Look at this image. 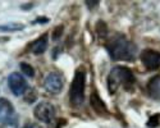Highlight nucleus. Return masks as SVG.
Instances as JSON below:
<instances>
[{"mask_svg": "<svg viewBox=\"0 0 160 128\" xmlns=\"http://www.w3.org/2000/svg\"><path fill=\"white\" fill-rule=\"evenodd\" d=\"M108 53L114 60H133L137 54L136 45L122 35L115 36L106 44Z\"/></svg>", "mask_w": 160, "mask_h": 128, "instance_id": "f257e3e1", "label": "nucleus"}, {"mask_svg": "<svg viewBox=\"0 0 160 128\" xmlns=\"http://www.w3.org/2000/svg\"><path fill=\"white\" fill-rule=\"evenodd\" d=\"M135 86V76L133 72L124 66H115L112 68L108 76V90L110 94H115L119 87L131 90Z\"/></svg>", "mask_w": 160, "mask_h": 128, "instance_id": "f03ea898", "label": "nucleus"}, {"mask_svg": "<svg viewBox=\"0 0 160 128\" xmlns=\"http://www.w3.org/2000/svg\"><path fill=\"white\" fill-rule=\"evenodd\" d=\"M85 86H86V72L83 68H78L76 71L72 85L69 87V101L72 106L78 108L83 104Z\"/></svg>", "mask_w": 160, "mask_h": 128, "instance_id": "7ed1b4c3", "label": "nucleus"}, {"mask_svg": "<svg viewBox=\"0 0 160 128\" xmlns=\"http://www.w3.org/2000/svg\"><path fill=\"white\" fill-rule=\"evenodd\" d=\"M17 114L10 102L2 97L0 99V124H7L16 127L17 126Z\"/></svg>", "mask_w": 160, "mask_h": 128, "instance_id": "20e7f679", "label": "nucleus"}, {"mask_svg": "<svg viewBox=\"0 0 160 128\" xmlns=\"http://www.w3.org/2000/svg\"><path fill=\"white\" fill-rule=\"evenodd\" d=\"M33 114L37 121L44 123H51L55 117V108L48 101H41L35 106Z\"/></svg>", "mask_w": 160, "mask_h": 128, "instance_id": "39448f33", "label": "nucleus"}, {"mask_svg": "<svg viewBox=\"0 0 160 128\" xmlns=\"http://www.w3.org/2000/svg\"><path fill=\"white\" fill-rule=\"evenodd\" d=\"M64 86V78L59 72H50L44 81V87L50 94H59Z\"/></svg>", "mask_w": 160, "mask_h": 128, "instance_id": "423d86ee", "label": "nucleus"}, {"mask_svg": "<svg viewBox=\"0 0 160 128\" xmlns=\"http://www.w3.org/2000/svg\"><path fill=\"white\" fill-rule=\"evenodd\" d=\"M8 86L14 96H21L27 91V81H26L24 77L18 72L12 73L8 77Z\"/></svg>", "mask_w": 160, "mask_h": 128, "instance_id": "0eeeda50", "label": "nucleus"}, {"mask_svg": "<svg viewBox=\"0 0 160 128\" xmlns=\"http://www.w3.org/2000/svg\"><path fill=\"white\" fill-rule=\"evenodd\" d=\"M141 62L146 69L156 71L160 68V53L152 49H146L141 53Z\"/></svg>", "mask_w": 160, "mask_h": 128, "instance_id": "6e6552de", "label": "nucleus"}, {"mask_svg": "<svg viewBox=\"0 0 160 128\" xmlns=\"http://www.w3.org/2000/svg\"><path fill=\"white\" fill-rule=\"evenodd\" d=\"M48 44H49V36H48V33H44L40 37H37L36 40L30 45V51L33 53L35 55L44 54L46 51V49H48Z\"/></svg>", "mask_w": 160, "mask_h": 128, "instance_id": "1a4fd4ad", "label": "nucleus"}, {"mask_svg": "<svg viewBox=\"0 0 160 128\" xmlns=\"http://www.w3.org/2000/svg\"><path fill=\"white\" fill-rule=\"evenodd\" d=\"M90 104H91V108L94 109L99 115L108 114V108H106L104 100L100 97V95L98 94V91H94V92L91 94V97H90Z\"/></svg>", "mask_w": 160, "mask_h": 128, "instance_id": "9d476101", "label": "nucleus"}, {"mask_svg": "<svg viewBox=\"0 0 160 128\" xmlns=\"http://www.w3.org/2000/svg\"><path fill=\"white\" fill-rule=\"evenodd\" d=\"M146 90H148V94L151 99L160 100V74L154 76L149 81L148 86H146Z\"/></svg>", "mask_w": 160, "mask_h": 128, "instance_id": "9b49d317", "label": "nucleus"}, {"mask_svg": "<svg viewBox=\"0 0 160 128\" xmlns=\"http://www.w3.org/2000/svg\"><path fill=\"white\" fill-rule=\"evenodd\" d=\"M24 28V26L21 23H16V22H9L7 24H0V31L3 32H17Z\"/></svg>", "mask_w": 160, "mask_h": 128, "instance_id": "f8f14e48", "label": "nucleus"}, {"mask_svg": "<svg viewBox=\"0 0 160 128\" xmlns=\"http://www.w3.org/2000/svg\"><path fill=\"white\" fill-rule=\"evenodd\" d=\"M19 68H21V71L23 72V74H26L27 77H33L35 76V71H33V68L31 67V64H28V63H21L19 64Z\"/></svg>", "mask_w": 160, "mask_h": 128, "instance_id": "ddd939ff", "label": "nucleus"}, {"mask_svg": "<svg viewBox=\"0 0 160 128\" xmlns=\"http://www.w3.org/2000/svg\"><path fill=\"white\" fill-rule=\"evenodd\" d=\"M159 119H160V115H159V114H156L155 117H151V118L149 119L148 126H149V127H156V126L159 124Z\"/></svg>", "mask_w": 160, "mask_h": 128, "instance_id": "4468645a", "label": "nucleus"}, {"mask_svg": "<svg viewBox=\"0 0 160 128\" xmlns=\"http://www.w3.org/2000/svg\"><path fill=\"white\" fill-rule=\"evenodd\" d=\"M63 33V26H58V27L54 30V33H52V38L54 40H58V38L62 36Z\"/></svg>", "mask_w": 160, "mask_h": 128, "instance_id": "2eb2a0df", "label": "nucleus"}, {"mask_svg": "<svg viewBox=\"0 0 160 128\" xmlns=\"http://www.w3.org/2000/svg\"><path fill=\"white\" fill-rule=\"evenodd\" d=\"M48 22H49V18H46V17H38L32 23L33 24H38V23H48Z\"/></svg>", "mask_w": 160, "mask_h": 128, "instance_id": "dca6fc26", "label": "nucleus"}, {"mask_svg": "<svg viewBox=\"0 0 160 128\" xmlns=\"http://www.w3.org/2000/svg\"><path fill=\"white\" fill-rule=\"evenodd\" d=\"M23 128H36L35 126H32V124H27V126H24Z\"/></svg>", "mask_w": 160, "mask_h": 128, "instance_id": "f3484780", "label": "nucleus"}]
</instances>
